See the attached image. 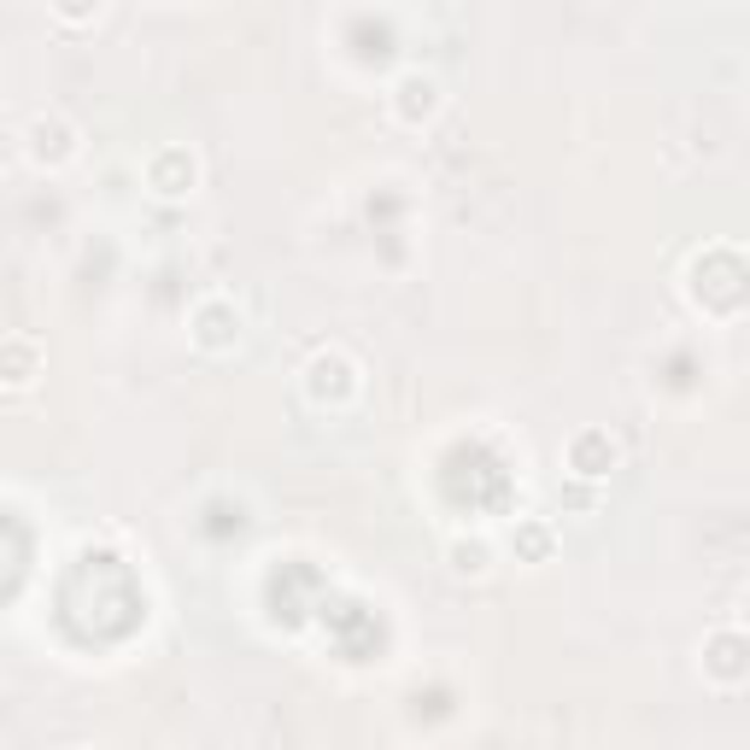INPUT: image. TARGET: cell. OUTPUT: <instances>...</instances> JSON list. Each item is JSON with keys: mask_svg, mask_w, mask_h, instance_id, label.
Returning a JSON list of instances; mask_svg holds the SVG:
<instances>
[{"mask_svg": "<svg viewBox=\"0 0 750 750\" xmlns=\"http://www.w3.org/2000/svg\"><path fill=\"white\" fill-rule=\"evenodd\" d=\"M30 153L48 164V159H65L71 153V123L59 118V112H48V118H36V130H30Z\"/></svg>", "mask_w": 750, "mask_h": 750, "instance_id": "277c9868", "label": "cell"}, {"mask_svg": "<svg viewBox=\"0 0 750 750\" xmlns=\"http://www.w3.org/2000/svg\"><path fill=\"white\" fill-rule=\"evenodd\" d=\"M616 464V440L604 428H587V434H575V446H569V469L575 475H604Z\"/></svg>", "mask_w": 750, "mask_h": 750, "instance_id": "7a4b0ae2", "label": "cell"}, {"mask_svg": "<svg viewBox=\"0 0 750 750\" xmlns=\"http://www.w3.org/2000/svg\"><path fill=\"white\" fill-rule=\"evenodd\" d=\"M405 118H416V112H434V77H399V100H393Z\"/></svg>", "mask_w": 750, "mask_h": 750, "instance_id": "8992f818", "label": "cell"}, {"mask_svg": "<svg viewBox=\"0 0 750 750\" xmlns=\"http://www.w3.org/2000/svg\"><path fill=\"white\" fill-rule=\"evenodd\" d=\"M703 669L716 680H744L750 675V639L744 634H710L703 645Z\"/></svg>", "mask_w": 750, "mask_h": 750, "instance_id": "6da1fadb", "label": "cell"}, {"mask_svg": "<svg viewBox=\"0 0 750 750\" xmlns=\"http://www.w3.org/2000/svg\"><path fill=\"white\" fill-rule=\"evenodd\" d=\"M744 621H750V598H744Z\"/></svg>", "mask_w": 750, "mask_h": 750, "instance_id": "9c48e42d", "label": "cell"}, {"mask_svg": "<svg viewBox=\"0 0 750 750\" xmlns=\"http://www.w3.org/2000/svg\"><path fill=\"white\" fill-rule=\"evenodd\" d=\"M358 382H352V364L341 358V352H323L317 364H311V393L317 399H328V393H352Z\"/></svg>", "mask_w": 750, "mask_h": 750, "instance_id": "5b68a950", "label": "cell"}, {"mask_svg": "<svg viewBox=\"0 0 750 750\" xmlns=\"http://www.w3.org/2000/svg\"><path fill=\"white\" fill-rule=\"evenodd\" d=\"M148 176H153V188H159V194H182V188L194 182V153H182V148H164V153H153Z\"/></svg>", "mask_w": 750, "mask_h": 750, "instance_id": "3957f363", "label": "cell"}, {"mask_svg": "<svg viewBox=\"0 0 750 750\" xmlns=\"http://www.w3.org/2000/svg\"><path fill=\"white\" fill-rule=\"evenodd\" d=\"M452 569L457 575H482L487 569V546H482V539H457V546H452Z\"/></svg>", "mask_w": 750, "mask_h": 750, "instance_id": "ba28073f", "label": "cell"}, {"mask_svg": "<svg viewBox=\"0 0 750 750\" xmlns=\"http://www.w3.org/2000/svg\"><path fill=\"white\" fill-rule=\"evenodd\" d=\"M194 335H200L205 346H223L229 335H241V328H229V317H223V300H212V305H200V311H194Z\"/></svg>", "mask_w": 750, "mask_h": 750, "instance_id": "52a82bcc", "label": "cell"}]
</instances>
